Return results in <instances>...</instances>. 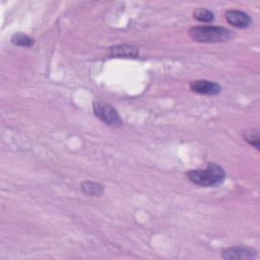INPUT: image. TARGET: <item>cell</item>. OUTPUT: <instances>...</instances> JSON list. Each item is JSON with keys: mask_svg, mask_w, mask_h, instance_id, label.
Instances as JSON below:
<instances>
[{"mask_svg": "<svg viewBox=\"0 0 260 260\" xmlns=\"http://www.w3.org/2000/svg\"><path fill=\"white\" fill-rule=\"evenodd\" d=\"M190 38L198 43H223L232 40L235 32L229 28L215 25H198L189 29Z\"/></svg>", "mask_w": 260, "mask_h": 260, "instance_id": "1", "label": "cell"}, {"mask_svg": "<svg viewBox=\"0 0 260 260\" xmlns=\"http://www.w3.org/2000/svg\"><path fill=\"white\" fill-rule=\"evenodd\" d=\"M188 179L199 186L214 187L220 185L225 179L224 170L217 164L210 162L205 169L190 170L187 173Z\"/></svg>", "mask_w": 260, "mask_h": 260, "instance_id": "2", "label": "cell"}, {"mask_svg": "<svg viewBox=\"0 0 260 260\" xmlns=\"http://www.w3.org/2000/svg\"><path fill=\"white\" fill-rule=\"evenodd\" d=\"M92 109L94 115L107 125L114 128H119L123 125L119 113L111 104L104 101H94Z\"/></svg>", "mask_w": 260, "mask_h": 260, "instance_id": "3", "label": "cell"}, {"mask_svg": "<svg viewBox=\"0 0 260 260\" xmlns=\"http://www.w3.org/2000/svg\"><path fill=\"white\" fill-rule=\"evenodd\" d=\"M221 257L225 260H250L257 257V252L251 247L236 246L223 249Z\"/></svg>", "mask_w": 260, "mask_h": 260, "instance_id": "4", "label": "cell"}, {"mask_svg": "<svg viewBox=\"0 0 260 260\" xmlns=\"http://www.w3.org/2000/svg\"><path fill=\"white\" fill-rule=\"evenodd\" d=\"M189 86L192 91L205 95H216L221 91V86L218 83L206 79L191 80Z\"/></svg>", "mask_w": 260, "mask_h": 260, "instance_id": "5", "label": "cell"}, {"mask_svg": "<svg viewBox=\"0 0 260 260\" xmlns=\"http://www.w3.org/2000/svg\"><path fill=\"white\" fill-rule=\"evenodd\" d=\"M225 19L230 24L238 28H246L251 25L252 19L250 15L242 10L231 9L225 12Z\"/></svg>", "mask_w": 260, "mask_h": 260, "instance_id": "6", "label": "cell"}, {"mask_svg": "<svg viewBox=\"0 0 260 260\" xmlns=\"http://www.w3.org/2000/svg\"><path fill=\"white\" fill-rule=\"evenodd\" d=\"M108 54L112 58H136L139 55V50L132 45L121 44L110 47Z\"/></svg>", "mask_w": 260, "mask_h": 260, "instance_id": "7", "label": "cell"}, {"mask_svg": "<svg viewBox=\"0 0 260 260\" xmlns=\"http://www.w3.org/2000/svg\"><path fill=\"white\" fill-rule=\"evenodd\" d=\"M81 191L87 196H101L104 193V186L93 181H83L80 184Z\"/></svg>", "mask_w": 260, "mask_h": 260, "instance_id": "8", "label": "cell"}, {"mask_svg": "<svg viewBox=\"0 0 260 260\" xmlns=\"http://www.w3.org/2000/svg\"><path fill=\"white\" fill-rule=\"evenodd\" d=\"M11 43L14 46H18V47H30L34 45L35 41L29 36L23 32H15L11 37Z\"/></svg>", "mask_w": 260, "mask_h": 260, "instance_id": "9", "label": "cell"}, {"mask_svg": "<svg viewBox=\"0 0 260 260\" xmlns=\"http://www.w3.org/2000/svg\"><path fill=\"white\" fill-rule=\"evenodd\" d=\"M193 17L201 22H211L214 19V13L207 8L199 7L193 11Z\"/></svg>", "mask_w": 260, "mask_h": 260, "instance_id": "10", "label": "cell"}, {"mask_svg": "<svg viewBox=\"0 0 260 260\" xmlns=\"http://www.w3.org/2000/svg\"><path fill=\"white\" fill-rule=\"evenodd\" d=\"M259 131L257 129H251L247 130L243 134V138L252 146H254L256 149H259Z\"/></svg>", "mask_w": 260, "mask_h": 260, "instance_id": "11", "label": "cell"}]
</instances>
